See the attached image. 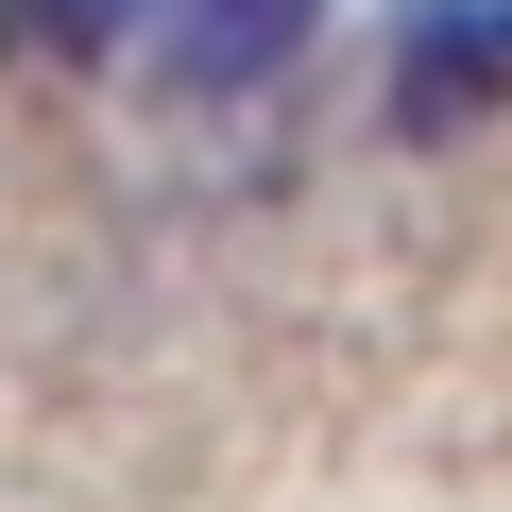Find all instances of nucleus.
<instances>
[{
    "mask_svg": "<svg viewBox=\"0 0 512 512\" xmlns=\"http://www.w3.org/2000/svg\"><path fill=\"white\" fill-rule=\"evenodd\" d=\"M495 86H512V0H427L410 52H393V137L461 154V137L495 120Z\"/></svg>",
    "mask_w": 512,
    "mask_h": 512,
    "instance_id": "f257e3e1",
    "label": "nucleus"
},
{
    "mask_svg": "<svg viewBox=\"0 0 512 512\" xmlns=\"http://www.w3.org/2000/svg\"><path fill=\"white\" fill-rule=\"evenodd\" d=\"M308 18H325V0H171V52L188 69H274Z\"/></svg>",
    "mask_w": 512,
    "mask_h": 512,
    "instance_id": "f03ea898",
    "label": "nucleus"
},
{
    "mask_svg": "<svg viewBox=\"0 0 512 512\" xmlns=\"http://www.w3.org/2000/svg\"><path fill=\"white\" fill-rule=\"evenodd\" d=\"M18 35H35V52H120L137 0H18Z\"/></svg>",
    "mask_w": 512,
    "mask_h": 512,
    "instance_id": "7ed1b4c3",
    "label": "nucleus"
}]
</instances>
